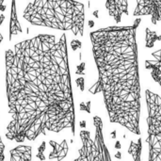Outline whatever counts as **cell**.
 Listing matches in <instances>:
<instances>
[{
  "label": "cell",
  "instance_id": "cell-16",
  "mask_svg": "<svg viewBox=\"0 0 161 161\" xmlns=\"http://www.w3.org/2000/svg\"><path fill=\"white\" fill-rule=\"evenodd\" d=\"M81 45H82V43H81V42L79 40H73L72 42H71V46H72L74 51H75L77 49H80Z\"/></svg>",
  "mask_w": 161,
  "mask_h": 161
},
{
  "label": "cell",
  "instance_id": "cell-18",
  "mask_svg": "<svg viewBox=\"0 0 161 161\" xmlns=\"http://www.w3.org/2000/svg\"><path fill=\"white\" fill-rule=\"evenodd\" d=\"M84 67H85V63H84V62H82V63L80 64V66H78V70H77V72H76V73H77V74H79V75H84V72H83V71H84V69H85Z\"/></svg>",
  "mask_w": 161,
  "mask_h": 161
},
{
  "label": "cell",
  "instance_id": "cell-12",
  "mask_svg": "<svg viewBox=\"0 0 161 161\" xmlns=\"http://www.w3.org/2000/svg\"><path fill=\"white\" fill-rule=\"evenodd\" d=\"M145 69L146 70H150L151 71V76L153 78V80L158 83L161 88V68L156 64V62L154 60L151 59H146L145 60Z\"/></svg>",
  "mask_w": 161,
  "mask_h": 161
},
{
  "label": "cell",
  "instance_id": "cell-1",
  "mask_svg": "<svg viewBox=\"0 0 161 161\" xmlns=\"http://www.w3.org/2000/svg\"><path fill=\"white\" fill-rule=\"evenodd\" d=\"M10 121L8 140L34 141L48 132L75 131L66 34H39L5 52Z\"/></svg>",
  "mask_w": 161,
  "mask_h": 161
},
{
  "label": "cell",
  "instance_id": "cell-20",
  "mask_svg": "<svg viewBox=\"0 0 161 161\" xmlns=\"http://www.w3.org/2000/svg\"><path fill=\"white\" fill-rule=\"evenodd\" d=\"M115 148H116V149H121V148H122V144H121L120 141H117V142H116V143H115Z\"/></svg>",
  "mask_w": 161,
  "mask_h": 161
},
{
  "label": "cell",
  "instance_id": "cell-7",
  "mask_svg": "<svg viewBox=\"0 0 161 161\" xmlns=\"http://www.w3.org/2000/svg\"><path fill=\"white\" fill-rule=\"evenodd\" d=\"M106 8L108 15L114 19L116 23H121L124 15H128L127 0H106Z\"/></svg>",
  "mask_w": 161,
  "mask_h": 161
},
{
  "label": "cell",
  "instance_id": "cell-3",
  "mask_svg": "<svg viewBox=\"0 0 161 161\" xmlns=\"http://www.w3.org/2000/svg\"><path fill=\"white\" fill-rule=\"evenodd\" d=\"M23 17L32 25L84 35L85 6L76 0H33Z\"/></svg>",
  "mask_w": 161,
  "mask_h": 161
},
{
  "label": "cell",
  "instance_id": "cell-17",
  "mask_svg": "<svg viewBox=\"0 0 161 161\" xmlns=\"http://www.w3.org/2000/svg\"><path fill=\"white\" fill-rule=\"evenodd\" d=\"M76 82H77L78 87H80V90L83 91L84 90V78L83 77H80V78H78L76 80Z\"/></svg>",
  "mask_w": 161,
  "mask_h": 161
},
{
  "label": "cell",
  "instance_id": "cell-9",
  "mask_svg": "<svg viewBox=\"0 0 161 161\" xmlns=\"http://www.w3.org/2000/svg\"><path fill=\"white\" fill-rule=\"evenodd\" d=\"M32 148L27 145H20L10 151V161H31Z\"/></svg>",
  "mask_w": 161,
  "mask_h": 161
},
{
  "label": "cell",
  "instance_id": "cell-4",
  "mask_svg": "<svg viewBox=\"0 0 161 161\" xmlns=\"http://www.w3.org/2000/svg\"><path fill=\"white\" fill-rule=\"evenodd\" d=\"M94 135L89 130L80 131L81 147L78 156L74 161H112L110 152L106 144L104 137V124L99 116L92 119Z\"/></svg>",
  "mask_w": 161,
  "mask_h": 161
},
{
  "label": "cell",
  "instance_id": "cell-6",
  "mask_svg": "<svg viewBox=\"0 0 161 161\" xmlns=\"http://www.w3.org/2000/svg\"><path fill=\"white\" fill-rule=\"evenodd\" d=\"M133 16H150L153 25L161 22V0H136Z\"/></svg>",
  "mask_w": 161,
  "mask_h": 161
},
{
  "label": "cell",
  "instance_id": "cell-11",
  "mask_svg": "<svg viewBox=\"0 0 161 161\" xmlns=\"http://www.w3.org/2000/svg\"><path fill=\"white\" fill-rule=\"evenodd\" d=\"M142 140L138 139L137 142L131 141L128 147V154L132 157L134 161H142Z\"/></svg>",
  "mask_w": 161,
  "mask_h": 161
},
{
  "label": "cell",
  "instance_id": "cell-19",
  "mask_svg": "<svg viewBox=\"0 0 161 161\" xmlns=\"http://www.w3.org/2000/svg\"><path fill=\"white\" fill-rule=\"evenodd\" d=\"M5 0H0V11H4L6 9V6L3 4Z\"/></svg>",
  "mask_w": 161,
  "mask_h": 161
},
{
  "label": "cell",
  "instance_id": "cell-15",
  "mask_svg": "<svg viewBox=\"0 0 161 161\" xmlns=\"http://www.w3.org/2000/svg\"><path fill=\"white\" fill-rule=\"evenodd\" d=\"M152 56L155 58V62L157 65H158L161 68V49L158 50V51H155L152 53Z\"/></svg>",
  "mask_w": 161,
  "mask_h": 161
},
{
  "label": "cell",
  "instance_id": "cell-5",
  "mask_svg": "<svg viewBox=\"0 0 161 161\" xmlns=\"http://www.w3.org/2000/svg\"><path fill=\"white\" fill-rule=\"evenodd\" d=\"M147 107L148 161H161V97L150 90L145 91Z\"/></svg>",
  "mask_w": 161,
  "mask_h": 161
},
{
  "label": "cell",
  "instance_id": "cell-10",
  "mask_svg": "<svg viewBox=\"0 0 161 161\" xmlns=\"http://www.w3.org/2000/svg\"><path fill=\"white\" fill-rule=\"evenodd\" d=\"M50 145L53 147V150L49 156L50 159H57L58 161H60L66 157L69 148L65 140L61 143H57L56 142L50 141Z\"/></svg>",
  "mask_w": 161,
  "mask_h": 161
},
{
  "label": "cell",
  "instance_id": "cell-2",
  "mask_svg": "<svg viewBox=\"0 0 161 161\" xmlns=\"http://www.w3.org/2000/svg\"><path fill=\"white\" fill-rule=\"evenodd\" d=\"M142 18L131 25H113L90 33L97 81L89 89L102 93L109 122L140 136L141 80L137 31Z\"/></svg>",
  "mask_w": 161,
  "mask_h": 161
},
{
  "label": "cell",
  "instance_id": "cell-23",
  "mask_svg": "<svg viewBox=\"0 0 161 161\" xmlns=\"http://www.w3.org/2000/svg\"><path fill=\"white\" fill-rule=\"evenodd\" d=\"M89 25H90V26H91V27H92V26H93V22H92V21H90V22H89Z\"/></svg>",
  "mask_w": 161,
  "mask_h": 161
},
{
  "label": "cell",
  "instance_id": "cell-13",
  "mask_svg": "<svg viewBox=\"0 0 161 161\" xmlns=\"http://www.w3.org/2000/svg\"><path fill=\"white\" fill-rule=\"evenodd\" d=\"M161 41V35L156 30H151L149 27L145 28V46L146 48H153L157 42Z\"/></svg>",
  "mask_w": 161,
  "mask_h": 161
},
{
  "label": "cell",
  "instance_id": "cell-14",
  "mask_svg": "<svg viewBox=\"0 0 161 161\" xmlns=\"http://www.w3.org/2000/svg\"><path fill=\"white\" fill-rule=\"evenodd\" d=\"M3 41V35L1 33V30H0V45H1V42ZM5 160V145L3 143V141L1 139V135H0V161Z\"/></svg>",
  "mask_w": 161,
  "mask_h": 161
},
{
  "label": "cell",
  "instance_id": "cell-21",
  "mask_svg": "<svg viewBox=\"0 0 161 161\" xmlns=\"http://www.w3.org/2000/svg\"><path fill=\"white\" fill-rule=\"evenodd\" d=\"M115 158L118 159H122V153L121 152H117V154L115 155Z\"/></svg>",
  "mask_w": 161,
  "mask_h": 161
},
{
  "label": "cell",
  "instance_id": "cell-22",
  "mask_svg": "<svg viewBox=\"0 0 161 161\" xmlns=\"http://www.w3.org/2000/svg\"><path fill=\"white\" fill-rule=\"evenodd\" d=\"M111 138H112V139H114V140L116 139V131H115V130L111 133Z\"/></svg>",
  "mask_w": 161,
  "mask_h": 161
},
{
  "label": "cell",
  "instance_id": "cell-8",
  "mask_svg": "<svg viewBox=\"0 0 161 161\" xmlns=\"http://www.w3.org/2000/svg\"><path fill=\"white\" fill-rule=\"evenodd\" d=\"M23 32L21 24L18 20L17 16V8H16V0H11V8H10V20H9V32H8V41L10 42L13 37L18 36Z\"/></svg>",
  "mask_w": 161,
  "mask_h": 161
}]
</instances>
